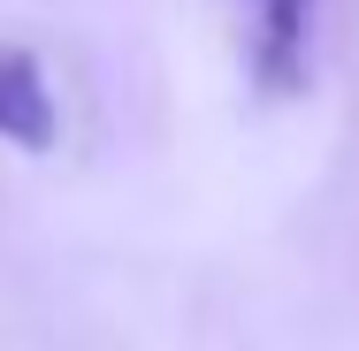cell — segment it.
Masks as SVG:
<instances>
[{
  "instance_id": "obj_1",
  "label": "cell",
  "mask_w": 359,
  "mask_h": 351,
  "mask_svg": "<svg viewBox=\"0 0 359 351\" xmlns=\"http://www.w3.org/2000/svg\"><path fill=\"white\" fill-rule=\"evenodd\" d=\"M54 84L39 69L31 46L0 39V145H23V153H46L54 145Z\"/></svg>"
},
{
  "instance_id": "obj_2",
  "label": "cell",
  "mask_w": 359,
  "mask_h": 351,
  "mask_svg": "<svg viewBox=\"0 0 359 351\" xmlns=\"http://www.w3.org/2000/svg\"><path fill=\"white\" fill-rule=\"evenodd\" d=\"M252 15V69L268 92L306 84V39H313V8L321 0H237Z\"/></svg>"
}]
</instances>
